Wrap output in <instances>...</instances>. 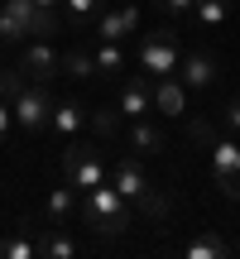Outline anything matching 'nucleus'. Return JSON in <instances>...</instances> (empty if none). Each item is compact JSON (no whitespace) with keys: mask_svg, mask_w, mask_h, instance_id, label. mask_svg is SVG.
<instances>
[{"mask_svg":"<svg viewBox=\"0 0 240 259\" xmlns=\"http://www.w3.org/2000/svg\"><path fill=\"white\" fill-rule=\"evenodd\" d=\"M77 216H82V226L92 235H101V240H115V235L130 231V206L125 197L115 192V187H92V192H82V202H77Z\"/></svg>","mask_w":240,"mask_h":259,"instance_id":"obj_1","label":"nucleus"},{"mask_svg":"<svg viewBox=\"0 0 240 259\" xmlns=\"http://www.w3.org/2000/svg\"><path fill=\"white\" fill-rule=\"evenodd\" d=\"M106 173H111V168H106V158L96 154L92 144H72V149L63 154V183H72L77 192H92V187H101Z\"/></svg>","mask_w":240,"mask_h":259,"instance_id":"obj_2","label":"nucleus"},{"mask_svg":"<svg viewBox=\"0 0 240 259\" xmlns=\"http://www.w3.org/2000/svg\"><path fill=\"white\" fill-rule=\"evenodd\" d=\"M178 34L173 29H154V34H144V44H139V67H144L149 77H173L178 72Z\"/></svg>","mask_w":240,"mask_h":259,"instance_id":"obj_3","label":"nucleus"},{"mask_svg":"<svg viewBox=\"0 0 240 259\" xmlns=\"http://www.w3.org/2000/svg\"><path fill=\"white\" fill-rule=\"evenodd\" d=\"M48 115H53V96H48L44 82H24L15 96V125L29 130V135H38V130H48Z\"/></svg>","mask_w":240,"mask_h":259,"instance_id":"obj_4","label":"nucleus"},{"mask_svg":"<svg viewBox=\"0 0 240 259\" xmlns=\"http://www.w3.org/2000/svg\"><path fill=\"white\" fill-rule=\"evenodd\" d=\"M212 178L226 202H240V144H231V139L212 144Z\"/></svg>","mask_w":240,"mask_h":259,"instance_id":"obj_5","label":"nucleus"},{"mask_svg":"<svg viewBox=\"0 0 240 259\" xmlns=\"http://www.w3.org/2000/svg\"><path fill=\"white\" fill-rule=\"evenodd\" d=\"M19 72H24L29 82H53V77L63 72V53H58V48L48 44V38H34V44H24Z\"/></svg>","mask_w":240,"mask_h":259,"instance_id":"obj_6","label":"nucleus"},{"mask_svg":"<svg viewBox=\"0 0 240 259\" xmlns=\"http://www.w3.org/2000/svg\"><path fill=\"white\" fill-rule=\"evenodd\" d=\"M135 29H139V5L106 10V15H96V44H125Z\"/></svg>","mask_w":240,"mask_h":259,"instance_id":"obj_7","label":"nucleus"},{"mask_svg":"<svg viewBox=\"0 0 240 259\" xmlns=\"http://www.w3.org/2000/svg\"><path fill=\"white\" fill-rule=\"evenodd\" d=\"M178 72H183V87H212V82H221V63H216L207 48H192L187 58H178Z\"/></svg>","mask_w":240,"mask_h":259,"instance_id":"obj_8","label":"nucleus"},{"mask_svg":"<svg viewBox=\"0 0 240 259\" xmlns=\"http://www.w3.org/2000/svg\"><path fill=\"white\" fill-rule=\"evenodd\" d=\"M149 106H154V87H149V77H125V82H120L115 111L125 115V120H144Z\"/></svg>","mask_w":240,"mask_h":259,"instance_id":"obj_9","label":"nucleus"},{"mask_svg":"<svg viewBox=\"0 0 240 259\" xmlns=\"http://www.w3.org/2000/svg\"><path fill=\"white\" fill-rule=\"evenodd\" d=\"M106 178H115V192L125 197V202H135V197L149 187V178H144V168H139V158H115V168H111Z\"/></svg>","mask_w":240,"mask_h":259,"instance_id":"obj_10","label":"nucleus"},{"mask_svg":"<svg viewBox=\"0 0 240 259\" xmlns=\"http://www.w3.org/2000/svg\"><path fill=\"white\" fill-rule=\"evenodd\" d=\"M130 149H135V158L164 154V130L149 125V120H130Z\"/></svg>","mask_w":240,"mask_h":259,"instance_id":"obj_11","label":"nucleus"},{"mask_svg":"<svg viewBox=\"0 0 240 259\" xmlns=\"http://www.w3.org/2000/svg\"><path fill=\"white\" fill-rule=\"evenodd\" d=\"M77 197H82V192H77L72 183H63V187H53V192L44 197V216H48V221H53V226H63L67 216L77 211Z\"/></svg>","mask_w":240,"mask_h":259,"instance_id":"obj_12","label":"nucleus"},{"mask_svg":"<svg viewBox=\"0 0 240 259\" xmlns=\"http://www.w3.org/2000/svg\"><path fill=\"white\" fill-rule=\"evenodd\" d=\"M154 106H158L164 115H183L187 87H183V82H168V77H154Z\"/></svg>","mask_w":240,"mask_h":259,"instance_id":"obj_13","label":"nucleus"},{"mask_svg":"<svg viewBox=\"0 0 240 259\" xmlns=\"http://www.w3.org/2000/svg\"><path fill=\"white\" fill-rule=\"evenodd\" d=\"M34 245H38V254H48V259H77V240L63 231V226H53V231L34 235Z\"/></svg>","mask_w":240,"mask_h":259,"instance_id":"obj_14","label":"nucleus"},{"mask_svg":"<svg viewBox=\"0 0 240 259\" xmlns=\"http://www.w3.org/2000/svg\"><path fill=\"white\" fill-rule=\"evenodd\" d=\"M87 125V111L77 101H53V115H48V130H58V135H77V130Z\"/></svg>","mask_w":240,"mask_h":259,"instance_id":"obj_15","label":"nucleus"},{"mask_svg":"<svg viewBox=\"0 0 240 259\" xmlns=\"http://www.w3.org/2000/svg\"><path fill=\"white\" fill-rule=\"evenodd\" d=\"M231 5L235 0H192V19L202 29H221L226 19H231Z\"/></svg>","mask_w":240,"mask_h":259,"instance_id":"obj_16","label":"nucleus"},{"mask_svg":"<svg viewBox=\"0 0 240 259\" xmlns=\"http://www.w3.org/2000/svg\"><path fill=\"white\" fill-rule=\"evenodd\" d=\"M63 72L72 77V82H96V58L87 53V48H67L63 53Z\"/></svg>","mask_w":240,"mask_h":259,"instance_id":"obj_17","label":"nucleus"},{"mask_svg":"<svg viewBox=\"0 0 240 259\" xmlns=\"http://www.w3.org/2000/svg\"><path fill=\"white\" fill-rule=\"evenodd\" d=\"M135 206H139V211H144V216H149V221H164V216H168V211H173V197H168V192H158V187H154V183H149V187H144V192H139V197H135Z\"/></svg>","mask_w":240,"mask_h":259,"instance_id":"obj_18","label":"nucleus"},{"mask_svg":"<svg viewBox=\"0 0 240 259\" xmlns=\"http://www.w3.org/2000/svg\"><path fill=\"white\" fill-rule=\"evenodd\" d=\"M96 58V77H120V67H125V53H120V44H96L92 48Z\"/></svg>","mask_w":240,"mask_h":259,"instance_id":"obj_19","label":"nucleus"},{"mask_svg":"<svg viewBox=\"0 0 240 259\" xmlns=\"http://www.w3.org/2000/svg\"><path fill=\"white\" fill-rule=\"evenodd\" d=\"M24 38H34V34H29V24L15 15V10L0 5V44H24Z\"/></svg>","mask_w":240,"mask_h":259,"instance_id":"obj_20","label":"nucleus"},{"mask_svg":"<svg viewBox=\"0 0 240 259\" xmlns=\"http://www.w3.org/2000/svg\"><path fill=\"white\" fill-rule=\"evenodd\" d=\"M221 254H226L221 235H197V240H187V259H221Z\"/></svg>","mask_w":240,"mask_h":259,"instance_id":"obj_21","label":"nucleus"},{"mask_svg":"<svg viewBox=\"0 0 240 259\" xmlns=\"http://www.w3.org/2000/svg\"><path fill=\"white\" fill-rule=\"evenodd\" d=\"M120 120H125V115H120L115 106H101V111H92V115H87V125H92L101 139H111L115 130H120Z\"/></svg>","mask_w":240,"mask_h":259,"instance_id":"obj_22","label":"nucleus"},{"mask_svg":"<svg viewBox=\"0 0 240 259\" xmlns=\"http://www.w3.org/2000/svg\"><path fill=\"white\" fill-rule=\"evenodd\" d=\"M187 139H192V144H207V149H212L221 135H216V125L207 120V115H192V120H187Z\"/></svg>","mask_w":240,"mask_h":259,"instance_id":"obj_23","label":"nucleus"},{"mask_svg":"<svg viewBox=\"0 0 240 259\" xmlns=\"http://www.w3.org/2000/svg\"><path fill=\"white\" fill-rule=\"evenodd\" d=\"M38 245L29 235H15V240H0V259H34Z\"/></svg>","mask_w":240,"mask_h":259,"instance_id":"obj_24","label":"nucleus"},{"mask_svg":"<svg viewBox=\"0 0 240 259\" xmlns=\"http://www.w3.org/2000/svg\"><path fill=\"white\" fill-rule=\"evenodd\" d=\"M24 82H29L24 72H15V67H0V101H15Z\"/></svg>","mask_w":240,"mask_h":259,"instance_id":"obj_25","label":"nucleus"},{"mask_svg":"<svg viewBox=\"0 0 240 259\" xmlns=\"http://www.w3.org/2000/svg\"><path fill=\"white\" fill-rule=\"evenodd\" d=\"M67 5V15L82 24V19H96V10H101V0H63Z\"/></svg>","mask_w":240,"mask_h":259,"instance_id":"obj_26","label":"nucleus"},{"mask_svg":"<svg viewBox=\"0 0 240 259\" xmlns=\"http://www.w3.org/2000/svg\"><path fill=\"white\" fill-rule=\"evenodd\" d=\"M226 125H231V130H240V92L231 96V101H226Z\"/></svg>","mask_w":240,"mask_h":259,"instance_id":"obj_27","label":"nucleus"},{"mask_svg":"<svg viewBox=\"0 0 240 259\" xmlns=\"http://www.w3.org/2000/svg\"><path fill=\"white\" fill-rule=\"evenodd\" d=\"M154 5H164V10H173V15H187V10H192V0H154Z\"/></svg>","mask_w":240,"mask_h":259,"instance_id":"obj_28","label":"nucleus"},{"mask_svg":"<svg viewBox=\"0 0 240 259\" xmlns=\"http://www.w3.org/2000/svg\"><path fill=\"white\" fill-rule=\"evenodd\" d=\"M10 125H15V111H10V106H5V101H0V139H5V135H10Z\"/></svg>","mask_w":240,"mask_h":259,"instance_id":"obj_29","label":"nucleus"}]
</instances>
